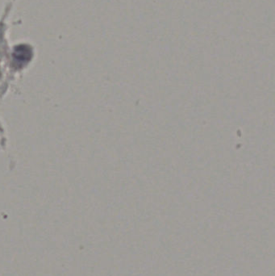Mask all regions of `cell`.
Masks as SVG:
<instances>
[{"instance_id":"obj_1","label":"cell","mask_w":275,"mask_h":276,"mask_svg":"<svg viewBox=\"0 0 275 276\" xmlns=\"http://www.w3.org/2000/svg\"><path fill=\"white\" fill-rule=\"evenodd\" d=\"M13 56L19 63L27 62L32 57V49L28 45H18L15 48Z\"/></svg>"}]
</instances>
